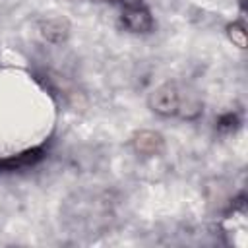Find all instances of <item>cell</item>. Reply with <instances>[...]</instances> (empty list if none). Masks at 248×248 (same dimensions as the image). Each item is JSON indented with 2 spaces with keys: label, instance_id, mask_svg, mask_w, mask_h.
I'll return each instance as SVG.
<instances>
[{
  "label": "cell",
  "instance_id": "cell-4",
  "mask_svg": "<svg viewBox=\"0 0 248 248\" xmlns=\"http://www.w3.org/2000/svg\"><path fill=\"white\" fill-rule=\"evenodd\" d=\"M231 39L238 45V46H246V35H244V29L240 27V25H232L231 27Z\"/></svg>",
  "mask_w": 248,
  "mask_h": 248
},
{
  "label": "cell",
  "instance_id": "cell-5",
  "mask_svg": "<svg viewBox=\"0 0 248 248\" xmlns=\"http://www.w3.org/2000/svg\"><path fill=\"white\" fill-rule=\"evenodd\" d=\"M101 2H122V0H101Z\"/></svg>",
  "mask_w": 248,
  "mask_h": 248
},
{
  "label": "cell",
  "instance_id": "cell-3",
  "mask_svg": "<svg viewBox=\"0 0 248 248\" xmlns=\"http://www.w3.org/2000/svg\"><path fill=\"white\" fill-rule=\"evenodd\" d=\"M134 143H136L138 151H141V153H157V151L161 149V145H163V140H161L159 134L141 132V134L136 136Z\"/></svg>",
  "mask_w": 248,
  "mask_h": 248
},
{
  "label": "cell",
  "instance_id": "cell-2",
  "mask_svg": "<svg viewBox=\"0 0 248 248\" xmlns=\"http://www.w3.org/2000/svg\"><path fill=\"white\" fill-rule=\"evenodd\" d=\"M122 21L134 33H145L153 25L149 10L145 6H141V4H128L124 8V12H122Z\"/></svg>",
  "mask_w": 248,
  "mask_h": 248
},
{
  "label": "cell",
  "instance_id": "cell-1",
  "mask_svg": "<svg viewBox=\"0 0 248 248\" xmlns=\"http://www.w3.org/2000/svg\"><path fill=\"white\" fill-rule=\"evenodd\" d=\"M149 105L155 112H159L163 116L182 114L188 118L196 116L202 108V105L198 103V99L192 93L180 91L174 83H163L161 87H157L149 97Z\"/></svg>",
  "mask_w": 248,
  "mask_h": 248
}]
</instances>
